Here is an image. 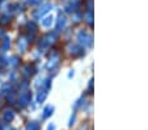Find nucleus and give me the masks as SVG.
I'll return each mask as SVG.
<instances>
[{
	"instance_id": "nucleus-1",
	"label": "nucleus",
	"mask_w": 148,
	"mask_h": 130,
	"mask_svg": "<svg viewBox=\"0 0 148 130\" xmlns=\"http://www.w3.org/2000/svg\"><path fill=\"white\" fill-rule=\"evenodd\" d=\"M38 127H37V125H34V124H32L30 126H29V130H37Z\"/></svg>"
}]
</instances>
